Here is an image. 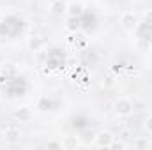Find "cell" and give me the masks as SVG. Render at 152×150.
<instances>
[{"label": "cell", "instance_id": "5b68a950", "mask_svg": "<svg viewBox=\"0 0 152 150\" xmlns=\"http://www.w3.org/2000/svg\"><path fill=\"white\" fill-rule=\"evenodd\" d=\"M20 136H21V131H20V127L16 125V124H9V125H5V129H4V138H5V141H18L20 140Z\"/></svg>", "mask_w": 152, "mask_h": 150}, {"label": "cell", "instance_id": "d6986e66", "mask_svg": "<svg viewBox=\"0 0 152 150\" xmlns=\"http://www.w3.org/2000/svg\"><path fill=\"white\" fill-rule=\"evenodd\" d=\"M21 2H32V0H21Z\"/></svg>", "mask_w": 152, "mask_h": 150}, {"label": "cell", "instance_id": "30bf717a", "mask_svg": "<svg viewBox=\"0 0 152 150\" xmlns=\"http://www.w3.org/2000/svg\"><path fill=\"white\" fill-rule=\"evenodd\" d=\"M85 60H87V64H96L97 62V55H96V51H85Z\"/></svg>", "mask_w": 152, "mask_h": 150}, {"label": "cell", "instance_id": "7c38bea8", "mask_svg": "<svg viewBox=\"0 0 152 150\" xmlns=\"http://www.w3.org/2000/svg\"><path fill=\"white\" fill-rule=\"evenodd\" d=\"M131 145H133V147H140V149H142V147H147L149 143H147V140H131Z\"/></svg>", "mask_w": 152, "mask_h": 150}, {"label": "cell", "instance_id": "7a4b0ae2", "mask_svg": "<svg viewBox=\"0 0 152 150\" xmlns=\"http://www.w3.org/2000/svg\"><path fill=\"white\" fill-rule=\"evenodd\" d=\"M120 25H122V28H124V30L133 32V30H136V28H138L140 21H138V16H136L133 11H127V12H124V14L120 16Z\"/></svg>", "mask_w": 152, "mask_h": 150}, {"label": "cell", "instance_id": "9a60e30c", "mask_svg": "<svg viewBox=\"0 0 152 150\" xmlns=\"http://www.w3.org/2000/svg\"><path fill=\"white\" fill-rule=\"evenodd\" d=\"M50 104H51V103H50L48 99H42V101L39 103V108H41L42 111H46V110H50Z\"/></svg>", "mask_w": 152, "mask_h": 150}, {"label": "cell", "instance_id": "8992f818", "mask_svg": "<svg viewBox=\"0 0 152 150\" xmlns=\"http://www.w3.org/2000/svg\"><path fill=\"white\" fill-rule=\"evenodd\" d=\"M66 9H67V4L64 0H51L50 5H48V11L55 16H62L66 12Z\"/></svg>", "mask_w": 152, "mask_h": 150}, {"label": "cell", "instance_id": "ac0fdd59", "mask_svg": "<svg viewBox=\"0 0 152 150\" xmlns=\"http://www.w3.org/2000/svg\"><path fill=\"white\" fill-rule=\"evenodd\" d=\"M133 2H136V4H140V2H143V0H133Z\"/></svg>", "mask_w": 152, "mask_h": 150}, {"label": "cell", "instance_id": "e0dca14e", "mask_svg": "<svg viewBox=\"0 0 152 150\" xmlns=\"http://www.w3.org/2000/svg\"><path fill=\"white\" fill-rule=\"evenodd\" d=\"M145 23L152 25V9H149V11L145 12Z\"/></svg>", "mask_w": 152, "mask_h": 150}, {"label": "cell", "instance_id": "2e32d148", "mask_svg": "<svg viewBox=\"0 0 152 150\" xmlns=\"http://www.w3.org/2000/svg\"><path fill=\"white\" fill-rule=\"evenodd\" d=\"M145 129H147L149 134H152V115L147 117V120H145Z\"/></svg>", "mask_w": 152, "mask_h": 150}, {"label": "cell", "instance_id": "5bb4252c", "mask_svg": "<svg viewBox=\"0 0 152 150\" xmlns=\"http://www.w3.org/2000/svg\"><path fill=\"white\" fill-rule=\"evenodd\" d=\"M46 149H62V141H48Z\"/></svg>", "mask_w": 152, "mask_h": 150}, {"label": "cell", "instance_id": "277c9868", "mask_svg": "<svg viewBox=\"0 0 152 150\" xmlns=\"http://www.w3.org/2000/svg\"><path fill=\"white\" fill-rule=\"evenodd\" d=\"M66 12L69 14V18H81V16L85 14V5H83V2H80V0H73V2L67 4Z\"/></svg>", "mask_w": 152, "mask_h": 150}, {"label": "cell", "instance_id": "8fae6325", "mask_svg": "<svg viewBox=\"0 0 152 150\" xmlns=\"http://www.w3.org/2000/svg\"><path fill=\"white\" fill-rule=\"evenodd\" d=\"M118 140H122V141H129V140H131V131H129V129H122V131L118 133Z\"/></svg>", "mask_w": 152, "mask_h": 150}, {"label": "cell", "instance_id": "4fadbf2b", "mask_svg": "<svg viewBox=\"0 0 152 150\" xmlns=\"http://www.w3.org/2000/svg\"><path fill=\"white\" fill-rule=\"evenodd\" d=\"M126 147V141H122V140H118V141H112V145H110V149H124Z\"/></svg>", "mask_w": 152, "mask_h": 150}, {"label": "cell", "instance_id": "9c48e42d", "mask_svg": "<svg viewBox=\"0 0 152 150\" xmlns=\"http://www.w3.org/2000/svg\"><path fill=\"white\" fill-rule=\"evenodd\" d=\"M78 147V140H76V136H66L64 140H62V149H76Z\"/></svg>", "mask_w": 152, "mask_h": 150}, {"label": "cell", "instance_id": "52a82bcc", "mask_svg": "<svg viewBox=\"0 0 152 150\" xmlns=\"http://www.w3.org/2000/svg\"><path fill=\"white\" fill-rule=\"evenodd\" d=\"M14 118H16L18 122H30V120H32V110L27 108V106L18 108V110L14 111Z\"/></svg>", "mask_w": 152, "mask_h": 150}, {"label": "cell", "instance_id": "3957f363", "mask_svg": "<svg viewBox=\"0 0 152 150\" xmlns=\"http://www.w3.org/2000/svg\"><path fill=\"white\" fill-rule=\"evenodd\" d=\"M115 140V136L110 133V131H99L96 136H94V143H96V147H99V149H110V145H112V141Z\"/></svg>", "mask_w": 152, "mask_h": 150}, {"label": "cell", "instance_id": "ba28073f", "mask_svg": "<svg viewBox=\"0 0 152 150\" xmlns=\"http://www.w3.org/2000/svg\"><path fill=\"white\" fill-rule=\"evenodd\" d=\"M44 44H46V41L41 37V36H32V37L28 39V50L30 51H41L42 48H44Z\"/></svg>", "mask_w": 152, "mask_h": 150}, {"label": "cell", "instance_id": "6da1fadb", "mask_svg": "<svg viewBox=\"0 0 152 150\" xmlns=\"http://www.w3.org/2000/svg\"><path fill=\"white\" fill-rule=\"evenodd\" d=\"M133 110H134V104L129 97H118L117 101L113 103V111L122 117V118H127L133 115Z\"/></svg>", "mask_w": 152, "mask_h": 150}]
</instances>
